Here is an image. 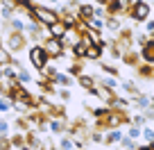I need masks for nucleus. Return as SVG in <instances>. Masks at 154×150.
<instances>
[{
	"label": "nucleus",
	"instance_id": "obj_1",
	"mask_svg": "<svg viewBox=\"0 0 154 150\" xmlns=\"http://www.w3.org/2000/svg\"><path fill=\"white\" fill-rule=\"evenodd\" d=\"M29 62L36 68H45V64H48V53H45V48L32 46V48H29Z\"/></svg>",
	"mask_w": 154,
	"mask_h": 150
},
{
	"label": "nucleus",
	"instance_id": "obj_2",
	"mask_svg": "<svg viewBox=\"0 0 154 150\" xmlns=\"http://www.w3.org/2000/svg\"><path fill=\"white\" fill-rule=\"evenodd\" d=\"M32 14L36 16L41 23H45V25H52V23H57V21H59V16L54 14L52 9H45V7H34Z\"/></svg>",
	"mask_w": 154,
	"mask_h": 150
},
{
	"label": "nucleus",
	"instance_id": "obj_3",
	"mask_svg": "<svg viewBox=\"0 0 154 150\" xmlns=\"http://www.w3.org/2000/svg\"><path fill=\"white\" fill-rule=\"evenodd\" d=\"M149 16V5L147 2H143V0H138L134 7H131V18H136V21H145Z\"/></svg>",
	"mask_w": 154,
	"mask_h": 150
},
{
	"label": "nucleus",
	"instance_id": "obj_4",
	"mask_svg": "<svg viewBox=\"0 0 154 150\" xmlns=\"http://www.w3.org/2000/svg\"><path fill=\"white\" fill-rule=\"evenodd\" d=\"M23 37H20V32H14V34H9V37H7V50H18V48H23Z\"/></svg>",
	"mask_w": 154,
	"mask_h": 150
},
{
	"label": "nucleus",
	"instance_id": "obj_5",
	"mask_svg": "<svg viewBox=\"0 0 154 150\" xmlns=\"http://www.w3.org/2000/svg\"><path fill=\"white\" fill-rule=\"evenodd\" d=\"M61 41L59 39H50L48 43H45V53H48V57H57L59 53H61Z\"/></svg>",
	"mask_w": 154,
	"mask_h": 150
},
{
	"label": "nucleus",
	"instance_id": "obj_6",
	"mask_svg": "<svg viewBox=\"0 0 154 150\" xmlns=\"http://www.w3.org/2000/svg\"><path fill=\"white\" fill-rule=\"evenodd\" d=\"M66 32H68V27H66V23H63V21H57V23L50 25V34H52L54 39H61Z\"/></svg>",
	"mask_w": 154,
	"mask_h": 150
},
{
	"label": "nucleus",
	"instance_id": "obj_7",
	"mask_svg": "<svg viewBox=\"0 0 154 150\" xmlns=\"http://www.w3.org/2000/svg\"><path fill=\"white\" fill-rule=\"evenodd\" d=\"M143 59L149 62V64L154 62V41H147V43L143 46Z\"/></svg>",
	"mask_w": 154,
	"mask_h": 150
},
{
	"label": "nucleus",
	"instance_id": "obj_8",
	"mask_svg": "<svg viewBox=\"0 0 154 150\" xmlns=\"http://www.w3.org/2000/svg\"><path fill=\"white\" fill-rule=\"evenodd\" d=\"M14 62V57H11V53L7 48H2L0 46V66H7V64H11Z\"/></svg>",
	"mask_w": 154,
	"mask_h": 150
},
{
	"label": "nucleus",
	"instance_id": "obj_9",
	"mask_svg": "<svg viewBox=\"0 0 154 150\" xmlns=\"http://www.w3.org/2000/svg\"><path fill=\"white\" fill-rule=\"evenodd\" d=\"M88 43H91L88 39H84L82 43H75V48H72V50H75V55H77V57H84V55H86V50H88Z\"/></svg>",
	"mask_w": 154,
	"mask_h": 150
},
{
	"label": "nucleus",
	"instance_id": "obj_10",
	"mask_svg": "<svg viewBox=\"0 0 154 150\" xmlns=\"http://www.w3.org/2000/svg\"><path fill=\"white\" fill-rule=\"evenodd\" d=\"M16 82L27 84V82H32V75H29L27 71H23V68H18V71H16Z\"/></svg>",
	"mask_w": 154,
	"mask_h": 150
},
{
	"label": "nucleus",
	"instance_id": "obj_11",
	"mask_svg": "<svg viewBox=\"0 0 154 150\" xmlns=\"http://www.w3.org/2000/svg\"><path fill=\"white\" fill-rule=\"evenodd\" d=\"M93 11L95 9H93L91 5H82L79 7V16H82V18H93Z\"/></svg>",
	"mask_w": 154,
	"mask_h": 150
},
{
	"label": "nucleus",
	"instance_id": "obj_12",
	"mask_svg": "<svg viewBox=\"0 0 154 150\" xmlns=\"http://www.w3.org/2000/svg\"><path fill=\"white\" fill-rule=\"evenodd\" d=\"M5 111H11V100L9 98H0V114H5Z\"/></svg>",
	"mask_w": 154,
	"mask_h": 150
},
{
	"label": "nucleus",
	"instance_id": "obj_13",
	"mask_svg": "<svg viewBox=\"0 0 154 150\" xmlns=\"http://www.w3.org/2000/svg\"><path fill=\"white\" fill-rule=\"evenodd\" d=\"M7 134H9V123L5 118H0V139H5Z\"/></svg>",
	"mask_w": 154,
	"mask_h": 150
},
{
	"label": "nucleus",
	"instance_id": "obj_14",
	"mask_svg": "<svg viewBox=\"0 0 154 150\" xmlns=\"http://www.w3.org/2000/svg\"><path fill=\"white\" fill-rule=\"evenodd\" d=\"M100 53H102V50H100V46H95V48H88L84 57H88V59H97V57H100Z\"/></svg>",
	"mask_w": 154,
	"mask_h": 150
},
{
	"label": "nucleus",
	"instance_id": "obj_15",
	"mask_svg": "<svg viewBox=\"0 0 154 150\" xmlns=\"http://www.w3.org/2000/svg\"><path fill=\"white\" fill-rule=\"evenodd\" d=\"M122 139V134H120V130H113V132H109V134H106V141H120Z\"/></svg>",
	"mask_w": 154,
	"mask_h": 150
},
{
	"label": "nucleus",
	"instance_id": "obj_16",
	"mask_svg": "<svg viewBox=\"0 0 154 150\" xmlns=\"http://www.w3.org/2000/svg\"><path fill=\"white\" fill-rule=\"evenodd\" d=\"M50 130H52V132H61L63 130V123L61 121H50Z\"/></svg>",
	"mask_w": 154,
	"mask_h": 150
},
{
	"label": "nucleus",
	"instance_id": "obj_17",
	"mask_svg": "<svg viewBox=\"0 0 154 150\" xmlns=\"http://www.w3.org/2000/svg\"><path fill=\"white\" fill-rule=\"evenodd\" d=\"M134 139H129V136H125V139H122V148H125V150H131V148H134Z\"/></svg>",
	"mask_w": 154,
	"mask_h": 150
},
{
	"label": "nucleus",
	"instance_id": "obj_18",
	"mask_svg": "<svg viewBox=\"0 0 154 150\" xmlns=\"http://www.w3.org/2000/svg\"><path fill=\"white\" fill-rule=\"evenodd\" d=\"M140 134H143V136H145V139H147V141H154V132L149 130V127H145V130H140Z\"/></svg>",
	"mask_w": 154,
	"mask_h": 150
},
{
	"label": "nucleus",
	"instance_id": "obj_19",
	"mask_svg": "<svg viewBox=\"0 0 154 150\" xmlns=\"http://www.w3.org/2000/svg\"><path fill=\"white\" fill-rule=\"evenodd\" d=\"M140 136V127H129V139H138Z\"/></svg>",
	"mask_w": 154,
	"mask_h": 150
},
{
	"label": "nucleus",
	"instance_id": "obj_20",
	"mask_svg": "<svg viewBox=\"0 0 154 150\" xmlns=\"http://www.w3.org/2000/svg\"><path fill=\"white\" fill-rule=\"evenodd\" d=\"M79 82H82L86 89H93V80L91 78H79Z\"/></svg>",
	"mask_w": 154,
	"mask_h": 150
},
{
	"label": "nucleus",
	"instance_id": "obj_21",
	"mask_svg": "<svg viewBox=\"0 0 154 150\" xmlns=\"http://www.w3.org/2000/svg\"><path fill=\"white\" fill-rule=\"evenodd\" d=\"M0 150H11V143L7 139H0Z\"/></svg>",
	"mask_w": 154,
	"mask_h": 150
},
{
	"label": "nucleus",
	"instance_id": "obj_22",
	"mask_svg": "<svg viewBox=\"0 0 154 150\" xmlns=\"http://www.w3.org/2000/svg\"><path fill=\"white\" fill-rule=\"evenodd\" d=\"M88 25H91V27H95V30H100V27H102V21H97V18H91V21H88Z\"/></svg>",
	"mask_w": 154,
	"mask_h": 150
},
{
	"label": "nucleus",
	"instance_id": "obj_23",
	"mask_svg": "<svg viewBox=\"0 0 154 150\" xmlns=\"http://www.w3.org/2000/svg\"><path fill=\"white\" fill-rule=\"evenodd\" d=\"M102 82H104V87H106V89H113V87H116V80H111V78H104Z\"/></svg>",
	"mask_w": 154,
	"mask_h": 150
},
{
	"label": "nucleus",
	"instance_id": "obj_24",
	"mask_svg": "<svg viewBox=\"0 0 154 150\" xmlns=\"http://www.w3.org/2000/svg\"><path fill=\"white\" fill-rule=\"evenodd\" d=\"M61 150H72V143H70L68 139H63V141H61Z\"/></svg>",
	"mask_w": 154,
	"mask_h": 150
},
{
	"label": "nucleus",
	"instance_id": "obj_25",
	"mask_svg": "<svg viewBox=\"0 0 154 150\" xmlns=\"http://www.w3.org/2000/svg\"><path fill=\"white\" fill-rule=\"evenodd\" d=\"M61 98H63V100H68V98H70V91H68V89H61Z\"/></svg>",
	"mask_w": 154,
	"mask_h": 150
},
{
	"label": "nucleus",
	"instance_id": "obj_26",
	"mask_svg": "<svg viewBox=\"0 0 154 150\" xmlns=\"http://www.w3.org/2000/svg\"><path fill=\"white\" fill-rule=\"evenodd\" d=\"M97 2H100V5H106V2H109V0H97Z\"/></svg>",
	"mask_w": 154,
	"mask_h": 150
}]
</instances>
